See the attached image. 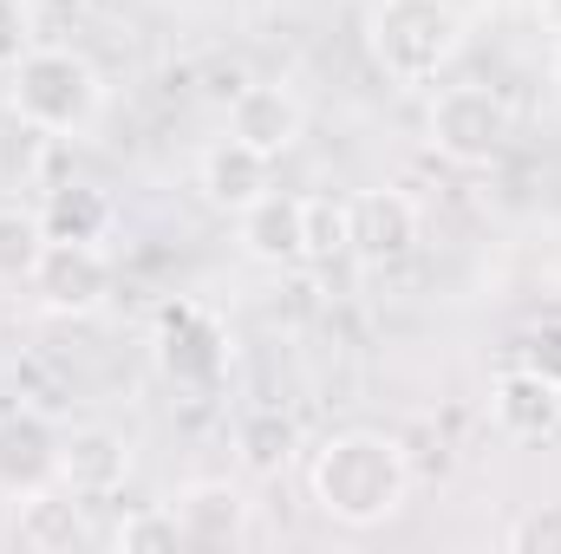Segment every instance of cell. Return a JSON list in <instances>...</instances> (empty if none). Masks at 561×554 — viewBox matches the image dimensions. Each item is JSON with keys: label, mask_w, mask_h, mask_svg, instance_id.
Returning a JSON list of instances; mask_svg holds the SVG:
<instances>
[{"label": "cell", "mask_w": 561, "mask_h": 554, "mask_svg": "<svg viewBox=\"0 0 561 554\" xmlns=\"http://www.w3.org/2000/svg\"><path fill=\"white\" fill-rule=\"evenodd\" d=\"M307 496L340 529H386L412 503V463L386 430H333L307 457Z\"/></svg>", "instance_id": "1"}, {"label": "cell", "mask_w": 561, "mask_h": 554, "mask_svg": "<svg viewBox=\"0 0 561 554\" xmlns=\"http://www.w3.org/2000/svg\"><path fill=\"white\" fill-rule=\"evenodd\" d=\"M7 112L46 138H85L105 118V72L72 46H33L7 72Z\"/></svg>", "instance_id": "2"}, {"label": "cell", "mask_w": 561, "mask_h": 554, "mask_svg": "<svg viewBox=\"0 0 561 554\" xmlns=\"http://www.w3.org/2000/svg\"><path fill=\"white\" fill-rule=\"evenodd\" d=\"M366 53L405 92L437 85L457 66V53H463V13L450 0H373V13H366Z\"/></svg>", "instance_id": "3"}, {"label": "cell", "mask_w": 561, "mask_h": 554, "mask_svg": "<svg viewBox=\"0 0 561 554\" xmlns=\"http://www.w3.org/2000/svg\"><path fill=\"white\" fill-rule=\"evenodd\" d=\"M424 143L457 170H483L510 150V105L490 85H437L424 112Z\"/></svg>", "instance_id": "4"}, {"label": "cell", "mask_w": 561, "mask_h": 554, "mask_svg": "<svg viewBox=\"0 0 561 554\" xmlns=\"http://www.w3.org/2000/svg\"><path fill=\"white\" fill-rule=\"evenodd\" d=\"M150 353H157V372H163L176 392H216V385L229 379V326H222L209 307H196V300L157 307Z\"/></svg>", "instance_id": "5"}, {"label": "cell", "mask_w": 561, "mask_h": 554, "mask_svg": "<svg viewBox=\"0 0 561 554\" xmlns=\"http://www.w3.org/2000/svg\"><path fill=\"white\" fill-rule=\"evenodd\" d=\"M26 287L46 313L59 320H92L112 287H118V268L105 255V242H39L33 268H26Z\"/></svg>", "instance_id": "6"}, {"label": "cell", "mask_w": 561, "mask_h": 554, "mask_svg": "<svg viewBox=\"0 0 561 554\" xmlns=\"http://www.w3.org/2000/svg\"><path fill=\"white\" fill-rule=\"evenodd\" d=\"M59 443H66V437L53 430L46 412L7 405V412H0V489L20 503V496L59 483Z\"/></svg>", "instance_id": "7"}, {"label": "cell", "mask_w": 561, "mask_h": 554, "mask_svg": "<svg viewBox=\"0 0 561 554\" xmlns=\"http://www.w3.org/2000/svg\"><path fill=\"white\" fill-rule=\"evenodd\" d=\"M424 235V216L405 189H359L353 196V255L359 262H405Z\"/></svg>", "instance_id": "8"}, {"label": "cell", "mask_w": 561, "mask_h": 554, "mask_svg": "<svg viewBox=\"0 0 561 554\" xmlns=\"http://www.w3.org/2000/svg\"><path fill=\"white\" fill-rule=\"evenodd\" d=\"M196 189H203L209 209L242 216L249 203H262V196L275 189V157L249 150L242 138H216L203 157H196Z\"/></svg>", "instance_id": "9"}, {"label": "cell", "mask_w": 561, "mask_h": 554, "mask_svg": "<svg viewBox=\"0 0 561 554\" xmlns=\"http://www.w3.org/2000/svg\"><path fill=\"white\" fill-rule=\"evenodd\" d=\"M490 417H496V430L516 437V443H549L561 430V385L516 359V366L490 385Z\"/></svg>", "instance_id": "10"}, {"label": "cell", "mask_w": 561, "mask_h": 554, "mask_svg": "<svg viewBox=\"0 0 561 554\" xmlns=\"http://www.w3.org/2000/svg\"><path fill=\"white\" fill-rule=\"evenodd\" d=\"M236 242L249 262L262 268H300L307 262V196H280L268 189L262 203H249L236 216Z\"/></svg>", "instance_id": "11"}, {"label": "cell", "mask_w": 561, "mask_h": 554, "mask_svg": "<svg viewBox=\"0 0 561 554\" xmlns=\"http://www.w3.org/2000/svg\"><path fill=\"white\" fill-rule=\"evenodd\" d=\"M176 522H183V542H203V549H236L249 535V496L229 483V476H196L170 496Z\"/></svg>", "instance_id": "12"}, {"label": "cell", "mask_w": 561, "mask_h": 554, "mask_svg": "<svg viewBox=\"0 0 561 554\" xmlns=\"http://www.w3.org/2000/svg\"><path fill=\"white\" fill-rule=\"evenodd\" d=\"M300 131H307V112L287 85H242L229 99V138H242L249 150H262L275 163L300 143Z\"/></svg>", "instance_id": "13"}, {"label": "cell", "mask_w": 561, "mask_h": 554, "mask_svg": "<svg viewBox=\"0 0 561 554\" xmlns=\"http://www.w3.org/2000/svg\"><path fill=\"white\" fill-rule=\"evenodd\" d=\"M125 476H131V443L118 430L85 424V430H72L59 443V483L72 496H85V503L92 496H112V489H125Z\"/></svg>", "instance_id": "14"}, {"label": "cell", "mask_w": 561, "mask_h": 554, "mask_svg": "<svg viewBox=\"0 0 561 554\" xmlns=\"http://www.w3.org/2000/svg\"><path fill=\"white\" fill-rule=\"evenodd\" d=\"M85 496H72L66 483H46L33 496H20V516H13V542L26 554H66L85 542Z\"/></svg>", "instance_id": "15"}, {"label": "cell", "mask_w": 561, "mask_h": 554, "mask_svg": "<svg viewBox=\"0 0 561 554\" xmlns=\"http://www.w3.org/2000/svg\"><path fill=\"white\" fill-rule=\"evenodd\" d=\"M112 229H118V209L99 183H59L39 203V235L46 242H112Z\"/></svg>", "instance_id": "16"}, {"label": "cell", "mask_w": 561, "mask_h": 554, "mask_svg": "<svg viewBox=\"0 0 561 554\" xmlns=\"http://www.w3.org/2000/svg\"><path fill=\"white\" fill-rule=\"evenodd\" d=\"M294 450H300V430H294V417H287V412L262 405V412H242V417H236V457H242V470L275 476Z\"/></svg>", "instance_id": "17"}, {"label": "cell", "mask_w": 561, "mask_h": 554, "mask_svg": "<svg viewBox=\"0 0 561 554\" xmlns=\"http://www.w3.org/2000/svg\"><path fill=\"white\" fill-rule=\"evenodd\" d=\"M112 549L118 554H176L183 549V522H176L170 503H144V509H131V516H118Z\"/></svg>", "instance_id": "18"}, {"label": "cell", "mask_w": 561, "mask_h": 554, "mask_svg": "<svg viewBox=\"0 0 561 554\" xmlns=\"http://www.w3.org/2000/svg\"><path fill=\"white\" fill-rule=\"evenodd\" d=\"M353 255V196H307V262Z\"/></svg>", "instance_id": "19"}, {"label": "cell", "mask_w": 561, "mask_h": 554, "mask_svg": "<svg viewBox=\"0 0 561 554\" xmlns=\"http://www.w3.org/2000/svg\"><path fill=\"white\" fill-rule=\"evenodd\" d=\"M46 150H53L46 131L13 118V131H0V189H33L46 176Z\"/></svg>", "instance_id": "20"}, {"label": "cell", "mask_w": 561, "mask_h": 554, "mask_svg": "<svg viewBox=\"0 0 561 554\" xmlns=\"http://www.w3.org/2000/svg\"><path fill=\"white\" fill-rule=\"evenodd\" d=\"M510 554H561V503H529L510 529H503Z\"/></svg>", "instance_id": "21"}, {"label": "cell", "mask_w": 561, "mask_h": 554, "mask_svg": "<svg viewBox=\"0 0 561 554\" xmlns=\"http://www.w3.org/2000/svg\"><path fill=\"white\" fill-rule=\"evenodd\" d=\"M39 216H20V209H0V280H26L33 255H39Z\"/></svg>", "instance_id": "22"}, {"label": "cell", "mask_w": 561, "mask_h": 554, "mask_svg": "<svg viewBox=\"0 0 561 554\" xmlns=\"http://www.w3.org/2000/svg\"><path fill=\"white\" fill-rule=\"evenodd\" d=\"M33 46V0H0V72H13Z\"/></svg>", "instance_id": "23"}, {"label": "cell", "mask_w": 561, "mask_h": 554, "mask_svg": "<svg viewBox=\"0 0 561 554\" xmlns=\"http://www.w3.org/2000/svg\"><path fill=\"white\" fill-rule=\"evenodd\" d=\"M516 359H523V366H536L542 379H556V385H561V313H549V320H536V326L523 333Z\"/></svg>", "instance_id": "24"}, {"label": "cell", "mask_w": 561, "mask_h": 554, "mask_svg": "<svg viewBox=\"0 0 561 554\" xmlns=\"http://www.w3.org/2000/svg\"><path fill=\"white\" fill-rule=\"evenodd\" d=\"M549 72H556V92H561V46H556V59H549Z\"/></svg>", "instance_id": "25"}]
</instances>
